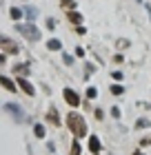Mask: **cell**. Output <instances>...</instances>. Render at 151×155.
<instances>
[{
  "label": "cell",
  "instance_id": "6da1fadb",
  "mask_svg": "<svg viewBox=\"0 0 151 155\" xmlns=\"http://www.w3.org/2000/svg\"><path fill=\"white\" fill-rule=\"evenodd\" d=\"M67 126H69V131L74 133L76 137H84V135H87V124H84V117L78 115V113H74V111H69V115H67Z\"/></svg>",
  "mask_w": 151,
  "mask_h": 155
},
{
  "label": "cell",
  "instance_id": "7a4b0ae2",
  "mask_svg": "<svg viewBox=\"0 0 151 155\" xmlns=\"http://www.w3.org/2000/svg\"><path fill=\"white\" fill-rule=\"evenodd\" d=\"M16 29L22 33L29 42H38L40 40V31H38V27H36L33 22H29V25H16Z\"/></svg>",
  "mask_w": 151,
  "mask_h": 155
},
{
  "label": "cell",
  "instance_id": "3957f363",
  "mask_svg": "<svg viewBox=\"0 0 151 155\" xmlns=\"http://www.w3.org/2000/svg\"><path fill=\"white\" fill-rule=\"evenodd\" d=\"M5 111L16 120V122H25V113H22V109H20L16 102H5Z\"/></svg>",
  "mask_w": 151,
  "mask_h": 155
},
{
  "label": "cell",
  "instance_id": "277c9868",
  "mask_svg": "<svg viewBox=\"0 0 151 155\" xmlns=\"http://www.w3.org/2000/svg\"><path fill=\"white\" fill-rule=\"evenodd\" d=\"M62 95H64V100H67V104H69L71 109L80 107V97H78V93H76L74 89H69V87H67V89L62 91Z\"/></svg>",
  "mask_w": 151,
  "mask_h": 155
},
{
  "label": "cell",
  "instance_id": "5b68a950",
  "mask_svg": "<svg viewBox=\"0 0 151 155\" xmlns=\"http://www.w3.org/2000/svg\"><path fill=\"white\" fill-rule=\"evenodd\" d=\"M0 47H2L5 53H20V47L9 38H0Z\"/></svg>",
  "mask_w": 151,
  "mask_h": 155
},
{
  "label": "cell",
  "instance_id": "8992f818",
  "mask_svg": "<svg viewBox=\"0 0 151 155\" xmlns=\"http://www.w3.org/2000/svg\"><path fill=\"white\" fill-rule=\"evenodd\" d=\"M18 87L22 89L27 95H36V89L31 87V82H29V80H25V78H18Z\"/></svg>",
  "mask_w": 151,
  "mask_h": 155
},
{
  "label": "cell",
  "instance_id": "52a82bcc",
  "mask_svg": "<svg viewBox=\"0 0 151 155\" xmlns=\"http://www.w3.org/2000/svg\"><path fill=\"white\" fill-rule=\"evenodd\" d=\"M0 82H2V87H5L7 91H11V93H13V91H16V87H18V82H13L11 78H7V75L0 78Z\"/></svg>",
  "mask_w": 151,
  "mask_h": 155
},
{
  "label": "cell",
  "instance_id": "ba28073f",
  "mask_svg": "<svg viewBox=\"0 0 151 155\" xmlns=\"http://www.w3.org/2000/svg\"><path fill=\"white\" fill-rule=\"evenodd\" d=\"M47 120H49V122H51L53 126H58V124H60V115H58V111H56L53 107L47 111Z\"/></svg>",
  "mask_w": 151,
  "mask_h": 155
},
{
  "label": "cell",
  "instance_id": "9c48e42d",
  "mask_svg": "<svg viewBox=\"0 0 151 155\" xmlns=\"http://www.w3.org/2000/svg\"><path fill=\"white\" fill-rule=\"evenodd\" d=\"M89 151H91L93 155H98V153H100V140H98L96 135H91V137H89Z\"/></svg>",
  "mask_w": 151,
  "mask_h": 155
},
{
  "label": "cell",
  "instance_id": "30bf717a",
  "mask_svg": "<svg viewBox=\"0 0 151 155\" xmlns=\"http://www.w3.org/2000/svg\"><path fill=\"white\" fill-rule=\"evenodd\" d=\"M47 49H49V51H60V49H62V42L56 40V38H51V40L47 42Z\"/></svg>",
  "mask_w": 151,
  "mask_h": 155
},
{
  "label": "cell",
  "instance_id": "8fae6325",
  "mask_svg": "<svg viewBox=\"0 0 151 155\" xmlns=\"http://www.w3.org/2000/svg\"><path fill=\"white\" fill-rule=\"evenodd\" d=\"M69 22H74V25H78V27H80V22H82V16H80V13H78V11H69Z\"/></svg>",
  "mask_w": 151,
  "mask_h": 155
},
{
  "label": "cell",
  "instance_id": "7c38bea8",
  "mask_svg": "<svg viewBox=\"0 0 151 155\" xmlns=\"http://www.w3.org/2000/svg\"><path fill=\"white\" fill-rule=\"evenodd\" d=\"M25 13H27V18H29V22H33V20L38 18V9H36V7H27Z\"/></svg>",
  "mask_w": 151,
  "mask_h": 155
},
{
  "label": "cell",
  "instance_id": "4fadbf2b",
  "mask_svg": "<svg viewBox=\"0 0 151 155\" xmlns=\"http://www.w3.org/2000/svg\"><path fill=\"white\" fill-rule=\"evenodd\" d=\"M9 13H11V20H20V18H22V9H18V7H11V9H9Z\"/></svg>",
  "mask_w": 151,
  "mask_h": 155
},
{
  "label": "cell",
  "instance_id": "5bb4252c",
  "mask_svg": "<svg viewBox=\"0 0 151 155\" xmlns=\"http://www.w3.org/2000/svg\"><path fill=\"white\" fill-rule=\"evenodd\" d=\"M111 93L113 95H122L125 93V87H122V84H111Z\"/></svg>",
  "mask_w": 151,
  "mask_h": 155
},
{
  "label": "cell",
  "instance_id": "9a60e30c",
  "mask_svg": "<svg viewBox=\"0 0 151 155\" xmlns=\"http://www.w3.org/2000/svg\"><path fill=\"white\" fill-rule=\"evenodd\" d=\"M33 133H36V137H45V126H42V124H36V126H33Z\"/></svg>",
  "mask_w": 151,
  "mask_h": 155
},
{
  "label": "cell",
  "instance_id": "2e32d148",
  "mask_svg": "<svg viewBox=\"0 0 151 155\" xmlns=\"http://www.w3.org/2000/svg\"><path fill=\"white\" fill-rule=\"evenodd\" d=\"M149 124H151V122H149L147 117H140V120H138V124H136V129H147Z\"/></svg>",
  "mask_w": 151,
  "mask_h": 155
},
{
  "label": "cell",
  "instance_id": "e0dca14e",
  "mask_svg": "<svg viewBox=\"0 0 151 155\" xmlns=\"http://www.w3.org/2000/svg\"><path fill=\"white\" fill-rule=\"evenodd\" d=\"M13 69H16V73L20 71V73H22V75H27V73H29V69H27V64H16V67H13Z\"/></svg>",
  "mask_w": 151,
  "mask_h": 155
},
{
  "label": "cell",
  "instance_id": "ac0fdd59",
  "mask_svg": "<svg viewBox=\"0 0 151 155\" xmlns=\"http://www.w3.org/2000/svg\"><path fill=\"white\" fill-rule=\"evenodd\" d=\"M69 155H80V144H78V142L71 144V153Z\"/></svg>",
  "mask_w": 151,
  "mask_h": 155
},
{
  "label": "cell",
  "instance_id": "d6986e66",
  "mask_svg": "<svg viewBox=\"0 0 151 155\" xmlns=\"http://www.w3.org/2000/svg\"><path fill=\"white\" fill-rule=\"evenodd\" d=\"M96 95H98V91L93 89V87H89V89H87V97H89V100H93Z\"/></svg>",
  "mask_w": 151,
  "mask_h": 155
},
{
  "label": "cell",
  "instance_id": "ffe728a7",
  "mask_svg": "<svg viewBox=\"0 0 151 155\" xmlns=\"http://www.w3.org/2000/svg\"><path fill=\"white\" fill-rule=\"evenodd\" d=\"M62 60H64V64H74V58H71L69 53H64V55H62Z\"/></svg>",
  "mask_w": 151,
  "mask_h": 155
},
{
  "label": "cell",
  "instance_id": "44dd1931",
  "mask_svg": "<svg viewBox=\"0 0 151 155\" xmlns=\"http://www.w3.org/2000/svg\"><path fill=\"white\" fill-rule=\"evenodd\" d=\"M111 115L118 120V117H120V109H118V107H113V109H111Z\"/></svg>",
  "mask_w": 151,
  "mask_h": 155
},
{
  "label": "cell",
  "instance_id": "7402d4cb",
  "mask_svg": "<svg viewBox=\"0 0 151 155\" xmlns=\"http://www.w3.org/2000/svg\"><path fill=\"white\" fill-rule=\"evenodd\" d=\"M47 27H49V29H56V20L49 18V20H47Z\"/></svg>",
  "mask_w": 151,
  "mask_h": 155
},
{
  "label": "cell",
  "instance_id": "603a6c76",
  "mask_svg": "<svg viewBox=\"0 0 151 155\" xmlns=\"http://www.w3.org/2000/svg\"><path fill=\"white\" fill-rule=\"evenodd\" d=\"M76 33H78V36H84L87 31H84V27H76Z\"/></svg>",
  "mask_w": 151,
  "mask_h": 155
},
{
  "label": "cell",
  "instance_id": "cb8c5ba5",
  "mask_svg": "<svg viewBox=\"0 0 151 155\" xmlns=\"http://www.w3.org/2000/svg\"><path fill=\"white\" fill-rule=\"evenodd\" d=\"M147 144H151V137H145V140H140V146H147Z\"/></svg>",
  "mask_w": 151,
  "mask_h": 155
},
{
  "label": "cell",
  "instance_id": "d4e9b609",
  "mask_svg": "<svg viewBox=\"0 0 151 155\" xmlns=\"http://www.w3.org/2000/svg\"><path fill=\"white\" fill-rule=\"evenodd\" d=\"M113 78H116V80H122V71H113Z\"/></svg>",
  "mask_w": 151,
  "mask_h": 155
},
{
  "label": "cell",
  "instance_id": "484cf974",
  "mask_svg": "<svg viewBox=\"0 0 151 155\" xmlns=\"http://www.w3.org/2000/svg\"><path fill=\"white\" fill-rule=\"evenodd\" d=\"M133 155H145V153H140V151H136V153H133Z\"/></svg>",
  "mask_w": 151,
  "mask_h": 155
},
{
  "label": "cell",
  "instance_id": "4316f807",
  "mask_svg": "<svg viewBox=\"0 0 151 155\" xmlns=\"http://www.w3.org/2000/svg\"><path fill=\"white\" fill-rule=\"evenodd\" d=\"M62 2H64V5H69V2H71V0H62Z\"/></svg>",
  "mask_w": 151,
  "mask_h": 155
}]
</instances>
